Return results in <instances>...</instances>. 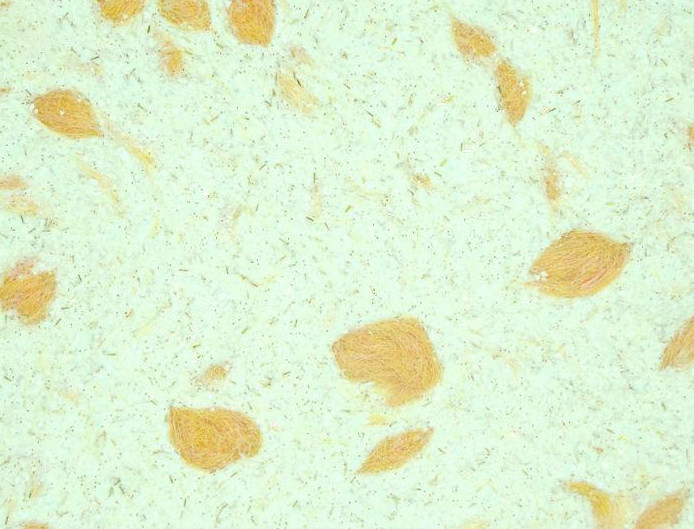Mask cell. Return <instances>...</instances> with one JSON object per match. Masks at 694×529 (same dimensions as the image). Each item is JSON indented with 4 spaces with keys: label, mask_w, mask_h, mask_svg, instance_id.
<instances>
[{
    "label": "cell",
    "mask_w": 694,
    "mask_h": 529,
    "mask_svg": "<svg viewBox=\"0 0 694 529\" xmlns=\"http://www.w3.org/2000/svg\"><path fill=\"white\" fill-rule=\"evenodd\" d=\"M336 355L349 379L372 384L394 406L417 400L441 375L424 328L408 318L381 322L348 335L337 345Z\"/></svg>",
    "instance_id": "cell-1"
},
{
    "label": "cell",
    "mask_w": 694,
    "mask_h": 529,
    "mask_svg": "<svg viewBox=\"0 0 694 529\" xmlns=\"http://www.w3.org/2000/svg\"><path fill=\"white\" fill-rule=\"evenodd\" d=\"M427 441L424 431H412L381 442L362 464L363 473H378L393 469L412 458Z\"/></svg>",
    "instance_id": "cell-3"
},
{
    "label": "cell",
    "mask_w": 694,
    "mask_h": 529,
    "mask_svg": "<svg viewBox=\"0 0 694 529\" xmlns=\"http://www.w3.org/2000/svg\"><path fill=\"white\" fill-rule=\"evenodd\" d=\"M171 442L190 466L215 471L256 456L262 433L244 413L225 408H173L168 416Z\"/></svg>",
    "instance_id": "cell-2"
}]
</instances>
